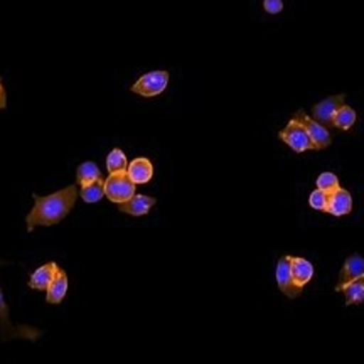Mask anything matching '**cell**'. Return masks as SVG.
I'll list each match as a JSON object with an SVG mask.
<instances>
[{"instance_id":"1","label":"cell","mask_w":364,"mask_h":364,"mask_svg":"<svg viewBox=\"0 0 364 364\" xmlns=\"http://www.w3.org/2000/svg\"><path fill=\"white\" fill-rule=\"evenodd\" d=\"M33 198L34 206L26 216V226L29 233H33L36 226H54L65 220L75 208L76 199H78V188L68 186L49 196L33 194Z\"/></svg>"},{"instance_id":"2","label":"cell","mask_w":364,"mask_h":364,"mask_svg":"<svg viewBox=\"0 0 364 364\" xmlns=\"http://www.w3.org/2000/svg\"><path fill=\"white\" fill-rule=\"evenodd\" d=\"M7 265V262L0 260V267ZM43 336V331L34 326L27 324H12L11 311L4 297L2 289H0V341L7 343L12 339H27V341H38Z\"/></svg>"},{"instance_id":"3","label":"cell","mask_w":364,"mask_h":364,"mask_svg":"<svg viewBox=\"0 0 364 364\" xmlns=\"http://www.w3.org/2000/svg\"><path fill=\"white\" fill-rule=\"evenodd\" d=\"M171 75L167 71H150L145 73V75L140 76L139 80L132 85L130 91L135 95H140L144 98H152V97H159V95L164 93L169 85Z\"/></svg>"},{"instance_id":"4","label":"cell","mask_w":364,"mask_h":364,"mask_svg":"<svg viewBox=\"0 0 364 364\" xmlns=\"http://www.w3.org/2000/svg\"><path fill=\"white\" fill-rule=\"evenodd\" d=\"M105 196L115 204L127 203L135 196V184L127 176V172L110 174L105 181Z\"/></svg>"},{"instance_id":"5","label":"cell","mask_w":364,"mask_h":364,"mask_svg":"<svg viewBox=\"0 0 364 364\" xmlns=\"http://www.w3.org/2000/svg\"><path fill=\"white\" fill-rule=\"evenodd\" d=\"M279 139L297 154L306 152V150H314L311 136H309L306 127L300 124L297 118H292V120L287 124L285 129L280 130Z\"/></svg>"},{"instance_id":"6","label":"cell","mask_w":364,"mask_h":364,"mask_svg":"<svg viewBox=\"0 0 364 364\" xmlns=\"http://www.w3.org/2000/svg\"><path fill=\"white\" fill-rule=\"evenodd\" d=\"M294 118L306 127L309 136H311V142H312V149L314 150H322L327 149L332 144V135L331 132L327 130V127H324L322 124H318L317 120H314L312 117H309L304 110L295 112Z\"/></svg>"},{"instance_id":"7","label":"cell","mask_w":364,"mask_h":364,"mask_svg":"<svg viewBox=\"0 0 364 364\" xmlns=\"http://www.w3.org/2000/svg\"><path fill=\"white\" fill-rule=\"evenodd\" d=\"M292 257L287 255V257H282L279 263H277V284H279V289L282 294H285L289 299H297L300 294H302V289L295 284L292 277Z\"/></svg>"},{"instance_id":"8","label":"cell","mask_w":364,"mask_h":364,"mask_svg":"<svg viewBox=\"0 0 364 364\" xmlns=\"http://www.w3.org/2000/svg\"><path fill=\"white\" fill-rule=\"evenodd\" d=\"M344 100H346V95L341 93V95H332V97L322 100V102H318L317 105H314L312 108L314 120H317L318 124H322L324 127L332 125L336 113H338L339 108L344 105Z\"/></svg>"},{"instance_id":"9","label":"cell","mask_w":364,"mask_h":364,"mask_svg":"<svg viewBox=\"0 0 364 364\" xmlns=\"http://www.w3.org/2000/svg\"><path fill=\"white\" fill-rule=\"evenodd\" d=\"M364 279V258L359 253H353L348 260L344 262L343 268H341L339 282L336 285V290H343L346 285L351 284L354 280Z\"/></svg>"},{"instance_id":"10","label":"cell","mask_w":364,"mask_h":364,"mask_svg":"<svg viewBox=\"0 0 364 364\" xmlns=\"http://www.w3.org/2000/svg\"><path fill=\"white\" fill-rule=\"evenodd\" d=\"M351 211H353V196L348 189L339 188L336 189L334 193L329 194L326 213H329V215L336 218H341V216L349 215Z\"/></svg>"},{"instance_id":"11","label":"cell","mask_w":364,"mask_h":364,"mask_svg":"<svg viewBox=\"0 0 364 364\" xmlns=\"http://www.w3.org/2000/svg\"><path fill=\"white\" fill-rule=\"evenodd\" d=\"M157 199L152 198V196H145V194H135L134 198H130L127 203L118 204V209L125 215L130 216H145L147 213L156 206Z\"/></svg>"},{"instance_id":"12","label":"cell","mask_w":364,"mask_h":364,"mask_svg":"<svg viewBox=\"0 0 364 364\" xmlns=\"http://www.w3.org/2000/svg\"><path fill=\"white\" fill-rule=\"evenodd\" d=\"M127 176L134 184H147L154 177V166L147 157H136L127 167Z\"/></svg>"},{"instance_id":"13","label":"cell","mask_w":364,"mask_h":364,"mask_svg":"<svg viewBox=\"0 0 364 364\" xmlns=\"http://www.w3.org/2000/svg\"><path fill=\"white\" fill-rule=\"evenodd\" d=\"M58 265L54 262L46 263V265L39 267L38 270H34L31 273L29 279V289L33 290H48V287L51 285V282L54 280L58 273Z\"/></svg>"},{"instance_id":"14","label":"cell","mask_w":364,"mask_h":364,"mask_svg":"<svg viewBox=\"0 0 364 364\" xmlns=\"http://www.w3.org/2000/svg\"><path fill=\"white\" fill-rule=\"evenodd\" d=\"M48 295H46V302L48 304H61L63 299L68 294V273L63 268H58L56 277L51 282V285L48 287Z\"/></svg>"},{"instance_id":"15","label":"cell","mask_w":364,"mask_h":364,"mask_svg":"<svg viewBox=\"0 0 364 364\" xmlns=\"http://www.w3.org/2000/svg\"><path fill=\"white\" fill-rule=\"evenodd\" d=\"M290 263H292V277L295 284H297L300 289H304L314 277L312 263L302 257H292Z\"/></svg>"},{"instance_id":"16","label":"cell","mask_w":364,"mask_h":364,"mask_svg":"<svg viewBox=\"0 0 364 364\" xmlns=\"http://www.w3.org/2000/svg\"><path fill=\"white\" fill-rule=\"evenodd\" d=\"M358 120V113L354 108L349 107V105H343V107L339 108L338 113H336L334 117V122H332V127H336V129L339 130H351L354 124H356Z\"/></svg>"},{"instance_id":"17","label":"cell","mask_w":364,"mask_h":364,"mask_svg":"<svg viewBox=\"0 0 364 364\" xmlns=\"http://www.w3.org/2000/svg\"><path fill=\"white\" fill-rule=\"evenodd\" d=\"M80 196H81V199H83V201L88 203V204L98 203L100 199H102L103 196H105V181H103V177H102V179H97V181H93V182H88V184L81 186Z\"/></svg>"},{"instance_id":"18","label":"cell","mask_w":364,"mask_h":364,"mask_svg":"<svg viewBox=\"0 0 364 364\" xmlns=\"http://www.w3.org/2000/svg\"><path fill=\"white\" fill-rule=\"evenodd\" d=\"M341 292H344L346 306H358L364 302V279L354 280L344 287Z\"/></svg>"},{"instance_id":"19","label":"cell","mask_w":364,"mask_h":364,"mask_svg":"<svg viewBox=\"0 0 364 364\" xmlns=\"http://www.w3.org/2000/svg\"><path fill=\"white\" fill-rule=\"evenodd\" d=\"M97 179H102V171L95 162H83L80 164L78 169H76V181H78L80 186L88 184V182H93Z\"/></svg>"},{"instance_id":"20","label":"cell","mask_w":364,"mask_h":364,"mask_svg":"<svg viewBox=\"0 0 364 364\" xmlns=\"http://www.w3.org/2000/svg\"><path fill=\"white\" fill-rule=\"evenodd\" d=\"M129 161H127L125 152L122 149H113L107 156V171L110 174H118V172H127Z\"/></svg>"},{"instance_id":"21","label":"cell","mask_w":364,"mask_h":364,"mask_svg":"<svg viewBox=\"0 0 364 364\" xmlns=\"http://www.w3.org/2000/svg\"><path fill=\"white\" fill-rule=\"evenodd\" d=\"M316 186H317V189L324 191V193H327V194L334 193L336 189L341 188L339 177L336 176L334 172H322V174L317 177Z\"/></svg>"},{"instance_id":"22","label":"cell","mask_w":364,"mask_h":364,"mask_svg":"<svg viewBox=\"0 0 364 364\" xmlns=\"http://www.w3.org/2000/svg\"><path fill=\"white\" fill-rule=\"evenodd\" d=\"M327 199H329V194L324 193V191H321V189H316V191H312L311 196H309V204H311L312 209H317V211L326 213Z\"/></svg>"},{"instance_id":"23","label":"cell","mask_w":364,"mask_h":364,"mask_svg":"<svg viewBox=\"0 0 364 364\" xmlns=\"http://www.w3.org/2000/svg\"><path fill=\"white\" fill-rule=\"evenodd\" d=\"M263 9H265V12L275 16V14L284 11V0H263Z\"/></svg>"},{"instance_id":"24","label":"cell","mask_w":364,"mask_h":364,"mask_svg":"<svg viewBox=\"0 0 364 364\" xmlns=\"http://www.w3.org/2000/svg\"><path fill=\"white\" fill-rule=\"evenodd\" d=\"M7 107V91L4 88V85L0 86V110Z\"/></svg>"},{"instance_id":"25","label":"cell","mask_w":364,"mask_h":364,"mask_svg":"<svg viewBox=\"0 0 364 364\" xmlns=\"http://www.w3.org/2000/svg\"><path fill=\"white\" fill-rule=\"evenodd\" d=\"M0 86H2V76H0Z\"/></svg>"}]
</instances>
